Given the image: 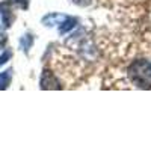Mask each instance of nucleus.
Returning a JSON list of instances; mask_svg holds the SVG:
<instances>
[{
    "instance_id": "obj_1",
    "label": "nucleus",
    "mask_w": 151,
    "mask_h": 151,
    "mask_svg": "<svg viewBox=\"0 0 151 151\" xmlns=\"http://www.w3.org/2000/svg\"><path fill=\"white\" fill-rule=\"evenodd\" d=\"M129 77L130 80L142 88V89H150L151 88V64L148 60H136L129 68Z\"/></svg>"
},
{
    "instance_id": "obj_2",
    "label": "nucleus",
    "mask_w": 151,
    "mask_h": 151,
    "mask_svg": "<svg viewBox=\"0 0 151 151\" xmlns=\"http://www.w3.org/2000/svg\"><path fill=\"white\" fill-rule=\"evenodd\" d=\"M41 89H60V83L59 80L53 76L52 71H48V70H44L42 71V76H41Z\"/></svg>"
},
{
    "instance_id": "obj_3",
    "label": "nucleus",
    "mask_w": 151,
    "mask_h": 151,
    "mask_svg": "<svg viewBox=\"0 0 151 151\" xmlns=\"http://www.w3.org/2000/svg\"><path fill=\"white\" fill-rule=\"evenodd\" d=\"M0 18H2V23H3L5 27H9L12 24V21H14V14H12L9 2L0 3Z\"/></svg>"
},
{
    "instance_id": "obj_4",
    "label": "nucleus",
    "mask_w": 151,
    "mask_h": 151,
    "mask_svg": "<svg viewBox=\"0 0 151 151\" xmlns=\"http://www.w3.org/2000/svg\"><path fill=\"white\" fill-rule=\"evenodd\" d=\"M76 26H77V18H74V17H67L64 21L59 24V33H60V35H65L67 32H70V30L74 29Z\"/></svg>"
},
{
    "instance_id": "obj_5",
    "label": "nucleus",
    "mask_w": 151,
    "mask_h": 151,
    "mask_svg": "<svg viewBox=\"0 0 151 151\" xmlns=\"http://www.w3.org/2000/svg\"><path fill=\"white\" fill-rule=\"evenodd\" d=\"M67 17L65 15H60V14H48L42 18V24L45 26H55V24H60Z\"/></svg>"
},
{
    "instance_id": "obj_6",
    "label": "nucleus",
    "mask_w": 151,
    "mask_h": 151,
    "mask_svg": "<svg viewBox=\"0 0 151 151\" xmlns=\"http://www.w3.org/2000/svg\"><path fill=\"white\" fill-rule=\"evenodd\" d=\"M11 77H12V70H6L5 73H0V91L6 89L9 86Z\"/></svg>"
},
{
    "instance_id": "obj_7",
    "label": "nucleus",
    "mask_w": 151,
    "mask_h": 151,
    "mask_svg": "<svg viewBox=\"0 0 151 151\" xmlns=\"http://www.w3.org/2000/svg\"><path fill=\"white\" fill-rule=\"evenodd\" d=\"M32 44H33V36L30 35V33H26V35H23V38L20 40V47H21V50L23 52H29V48L32 47Z\"/></svg>"
},
{
    "instance_id": "obj_8",
    "label": "nucleus",
    "mask_w": 151,
    "mask_h": 151,
    "mask_svg": "<svg viewBox=\"0 0 151 151\" xmlns=\"http://www.w3.org/2000/svg\"><path fill=\"white\" fill-rule=\"evenodd\" d=\"M8 2L11 5H14V6L21 8V9H27L29 8V0H8Z\"/></svg>"
},
{
    "instance_id": "obj_9",
    "label": "nucleus",
    "mask_w": 151,
    "mask_h": 151,
    "mask_svg": "<svg viewBox=\"0 0 151 151\" xmlns=\"http://www.w3.org/2000/svg\"><path fill=\"white\" fill-rule=\"evenodd\" d=\"M11 59V52H5L2 56H0V65H3V64H6V62Z\"/></svg>"
},
{
    "instance_id": "obj_10",
    "label": "nucleus",
    "mask_w": 151,
    "mask_h": 151,
    "mask_svg": "<svg viewBox=\"0 0 151 151\" xmlns=\"http://www.w3.org/2000/svg\"><path fill=\"white\" fill-rule=\"evenodd\" d=\"M73 3H76V5H79V6H88L91 3V0H71Z\"/></svg>"
},
{
    "instance_id": "obj_11",
    "label": "nucleus",
    "mask_w": 151,
    "mask_h": 151,
    "mask_svg": "<svg viewBox=\"0 0 151 151\" xmlns=\"http://www.w3.org/2000/svg\"><path fill=\"white\" fill-rule=\"evenodd\" d=\"M5 42H6V35H5V32L2 29H0V47H2Z\"/></svg>"
}]
</instances>
